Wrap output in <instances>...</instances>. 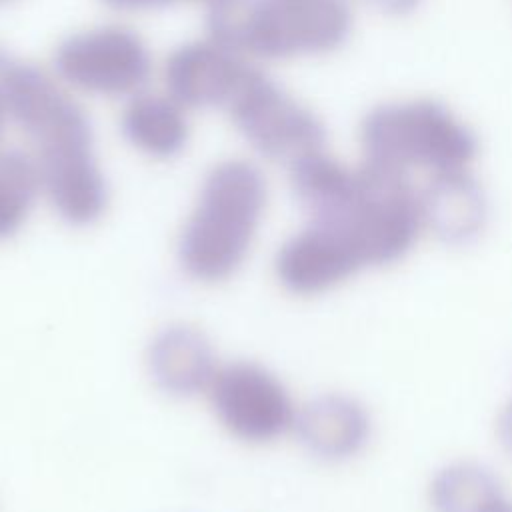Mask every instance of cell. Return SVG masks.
Instances as JSON below:
<instances>
[{"label": "cell", "mask_w": 512, "mask_h": 512, "mask_svg": "<svg viewBox=\"0 0 512 512\" xmlns=\"http://www.w3.org/2000/svg\"><path fill=\"white\" fill-rule=\"evenodd\" d=\"M486 512H512V502L504 496L500 502H496L492 508H488Z\"/></svg>", "instance_id": "20"}, {"label": "cell", "mask_w": 512, "mask_h": 512, "mask_svg": "<svg viewBox=\"0 0 512 512\" xmlns=\"http://www.w3.org/2000/svg\"><path fill=\"white\" fill-rule=\"evenodd\" d=\"M120 124L130 144L158 158L178 154L188 140L184 110L172 96L136 94L126 106Z\"/></svg>", "instance_id": "13"}, {"label": "cell", "mask_w": 512, "mask_h": 512, "mask_svg": "<svg viewBox=\"0 0 512 512\" xmlns=\"http://www.w3.org/2000/svg\"><path fill=\"white\" fill-rule=\"evenodd\" d=\"M266 180L246 160H226L206 176L178 242L180 264L200 282L230 278L250 254L264 208Z\"/></svg>", "instance_id": "1"}, {"label": "cell", "mask_w": 512, "mask_h": 512, "mask_svg": "<svg viewBox=\"0 0 512 512\" xmlns=\"http://www.w3.org/2000/svg\"><path fill=\"white\" fill-rule=\"evenodd\" d=\"M206 394L222 426L244 442H272L294 430L298 408L288 388L260 364L218 366Z\"/></svg>", "instance_id": "5"}, {"label": "cell", "mask_w": 512, "mask_h": 512, "mask_svg": "<svg viewBox=\"0 0 512 512\" xmlns=\"http://www.w3.org/2000/svg\"><path fill=\"white\" fill-rule=\"evenodd\" d=\"M54 70L84 92L136 96L150 80L152 58L136 32L106 26L66 38L56 48Z\"/></svg>", "instance_id": "6"}, {"label": "cell", "mask_w": 512, "mask_h": 512, "mask_svg": "<svg viewBox=\"0 0 512 512\" xmlns=\"http://www.w3.org/2000/svg\"><path fill=\"white\" fill-rule=\"evenodd\" d=\"M6 2H12V0H0V4H6Z\"/></svg>", "instance_id": "22"}, {"label": "cell", "mask_w": 512, "mask_h": 512, "mask_svg": "<svg viewBox=\"0 0 512 512\" xmlns=\"http://www.w3.org/2000/svg\"><path fill=\"white\" fill-rule=\"evenodd\" d=\"M6 116H8V110H6V104H4V98L0 94V138H2V132H4V124H6Z\"/></svg>", "instance_id": "21"}, {"label": "cell", "mask_w": 512, "mask_h": 512, "mask_svg": "<svg viewBox=\"0 0 512 512\" xmlns=\"http://www.w3.org/2000/svg\"><path fill=\"white\" fill-rule=\"evenodd\" d=\"M504 496L498 476L478 462L448 464L430 482L434 512H486Z\"/></svg>", "instance_id": "15"}, {"label": "cell", "mask_w": 512, "mask_h": 512, "mask_svg": "<svg viewBox=\"0 0 512 512\" xmlns=\"http://www.w3.org/2000/svg\"><path fill=\"white\" fill-rule=\"evenodd\" d=\"M346 0H258L254 56L288 58L338 48L350 34Z\"/></svg>", "instance_id": "7"}, {"label": "cell", "mask_w": 512, "mask_h": 512, "mask_svg": "<svg viewBox=\"0 0 512 512\" xmlns=\"http://www.w3.org/2000/svg\"><path fill=\"white\" fill-rule=\"evenodd\" d=\"M250 64L216 42H192L166 60L164 80L170 96L186 108L228 106Z\"/></svg>", "instance_id": "9"}, {"label": "cell", "mask_w": 512, "mask_h": 512, "mask_svg": "<svg viewBox=\"0 0 512 512\" xmlns=\"http://www.w3.org/2000/svg\"><path fill=\"white\" fill-rule=\"evenodd\" d=\"M294 430L310 454L342 462L366 448L372 436V418L366 406L352 396L322 394L298 408Z\"/></svg>", "instance_id": "10"}, {"label": "cell", "mask_w": 512, "mask_h": 512, "mask_svg": "<svg viewBox=\"0 0 512 512\" xmlns=\"http://www.w3.org/2000/svg\"><path fill=\"white\" fill-rule=\"evenodd\" d=\"M496 434L502 448L512 456V402L500 412L496 422Z\"/></svg>", "instance_id": "18"}, {"label": "cell", "mask_w": 512, "mask_h": 512, "mask_svg": "<svg viewBox=\"0 0 512 512\" xmlns=\"http://www.w3.org/2000/svg\"><path fill=\"white\" fill-rule=\"evenodd\" d=\"M40 192L36 160L16 148L0 150V240L24 226Z\"/></svg>", "instance_id": "16"}, {"label": "cell", "mask_w": 512, "mask_h": 512, "mask_svg": "<svg viewBox=\"0 0 512 512\" xmlns=\"http://www.w3.org/2000/svg\"><path fill=\"white\" fill-rule=\"evenodd\" d=\"M362 268L364 264L346 234L320 222H310L290 236L274 262L280 284L300 296L326 292Z\"/></svg>", "instance_id": "8"}, {"label": "cell", "mask_w": 512, "mask_h": 512, "mask_svg": "<svg viewBox=\"0 0 512 512\" xmlns=\"http://www.w3.org/2000/svg\"><path fill=\"white\" fill-rule=\"evenodd\" d=\"M290 182L312 222H330L348 204L356 184V170L318 150L290 164Z\"/></svg>", "instance_id": "14"}, {"label": "cell", "mask_w": 512, "mask_h": 512, "mask_svg": "<svg viewBox=\"0 0 512 512\" xmlns=\"http://www.w3.org/2000/svg\"><path fill=\"white\" fill-rule=\"evenodd\" d=\"M424 226L446 244L476 240L488 218V202L480 184L466 172L432 174L420 192Z\"/></svg>", "instance_id": "12"}, {"label": "cell", "mask_w": 512, "mask_h": 512, "mask_svg": "<svg viewBox=\"0 0 512 512\" xmlns=\"http://www.w3.org/2000/svg\"><path fill=\"white\" fill-rule=\"evenodd\" d=\"M360 140L364 162L406 174L410 168L432 174L466 170L478 152L472 130L434 100L374 108L362 122Z\"/></svg>", "instance_id": "2"}, {"label": "cell", "mask_w": 512, "mask_h": 512, "mask_svg": "<svg viewBox=\"0 0 512 512\" xmlns=\"http://www.w3.org/2000/svg\"><path fill=\"white\" fill-rule=\"evenodd\" d=\"M152 380L168 394L192 396L206 392L218 370L208 336L190 324H172L156 334L148 348Z\"/></svg>", "instance_id": "11"}, {"label": "cell", "mask_w": 512, "mask_h": 512, "mask_svg": "<svg viewBox=\"0 0 512 512\" xmlns=\"http://www.w3.org/2000/svg\"><path fill=\"white\" fill-rule=\"evenodd\" d=\"M338 228L356 248L364 268L402 260L416 244L424 220L420 192L406 172L364 162L338 218L320 222Z\"/></svg>", "instance_id": "3"}, {"label": "cell", "mask_w": 512, "mask_h": 512, "mask_svg": "<svg viewBox=\"0 0 512 512\" xmlns=\"http://www.w3.org/2000/svg\"><path fill=\"white\" fill-rule=\"evenodd\" d=\"M228 110L244 138L276 162L292 164L326 142L324 124L254 66L246 70Z\"/></svg>", "instance_id": "4"}, {"label": "cell", "mask_w": 512, "mask_h": 512, "mask_svg": "<svg viewBox=\"0 0 512 512\" xmlns=\"http://www.w3.org/2000/svg\"><path fill=\"white\" fill-rule=\"evenodd\" d=\"M102 2L118 10H148V8L168 6L174 0H102Z\"/></svg>", "instance_id": "19"}, {"label": "cell", "mask_w": 512, "mask_h": 512, "mask_svg": "<svg viewBox=\"0 0 512 512\" xmlns=\"http://www.w3.org/2000/svg\"><path fill=\"white\" fill-rule=\"evenodd\" d=\"M362 2L372 6L378 12L394 14V16L408 14V12H412L420 4V0H362Z\"/></svg>", "instance_id": "17"}]
</instances>
